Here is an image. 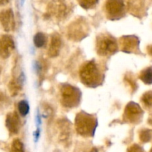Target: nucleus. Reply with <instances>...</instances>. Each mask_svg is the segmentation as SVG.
I'll list each match as a JSON object with an SVG mask.
<instances>
[{"label": "nucleus", "mask_w": 152, "mask_h": 152, "mask_svg": "<svg viewBox=\"0 0 152 152\" xmlns=\"http://www.w3.org/2000/svg\"><path fill=\"white\" fill-rule=\"evenodd\" d=\"M98 1L99 0H80V3L82 7L88 9L94 6L98 2Z\"/></svg>", "instance_id": "obj_20"}, {"label": "nucleus", "mask_w": 152, "mask_h": 152, "mask_svg": "<svg viewBox=\"0 0 152 152\" xmlns=\"http://www.w3.org/2000/svg\"><path fill=\"white\" fill-rule=\"evenodd\" d=\"M142 111L139 105L134 102H130L128 104L125 110V117L129 122H135L140 117Z\"/></svg>", "instance_id": "obj_10"}, {"label": "nucleus", "mask_w": 152, "mask_h": 152, "mask_svg": "<svg viewBox=\"0 0 152 152\" xmlns=\"http://www.w3.org/2000/svg\"><path fill=\"white\" fill-rule=\"evenodd\" d=\"M105 8L111 19H118L124 11V1L123 0H107Z\"/></svg>", "instance_id": "obj_5"}, {"label": "nucleus", "mask_w": 152, "mask_h": 152, "mask_svg": "<svg viewBox=\"0 0 152 152\" xmlns=\"http://www.w3.org/2000/svg\"><path fill=\"white\" fill-rule=\"evenodd\" d=\"M10 1V0H0V6L5 5V4H7Z\"/></svg>", "instance_id": "obj_25"}, {"label": "nucleus", "mask_w": 152, "mask_h": 152, "mask_svg": "<svg viewBox=\"0 0 152 152\" xmlns=\"http://www.w3.org/2000/svg\"><path fill=\"white\" fill-rule=\"evenodd\" d=\"M142 102L148 106L152 105V91L146 92L142 97Z\"/></svg>", "instance_id": "obj_21"}, {"label": "nucleus", "mask_w": 152, "mask_h": 152, "mask_svg": "<svg viewBox=\"0 0 152 152\" xmlns=\"http://www.w3.org/2000/svg\"><path fill=\"white\" fill-rule=\"evenodd\" d=\"M81 92L77 88L70 85H64L61 88L62 104L67 108L77 107L81 99Z\"/></svg>", "instance_id": "obj_3"}, {"label": "nucleus", "mask_w": 152, "mask_h": 152, "mask_svg": "<svg viewBox=\"0 0 152 152\" xmlns=\"http://www.w3.org/2000/svg\"><path fill=\"white\" fill-rule=\"evenodd\" d=\"M140 138L144 142H147L150 141L152 138V132L150 130L142 131L140 135Z\"/></svg>", "instance_id": "obj_19"}, {"label": "nucleus", "mask_w": 152, "mask_h": 152, "mask_svg": "<svg viewBox=\"0 0 152 152\" xmlns=\"http://www.w3.org/2000/svg\"><path fill=\"white\" fill-rule=\"evenodd\" d=\"M34 43L37 48H42L46 43V37L42 33H37L34 37Z\"/></svg>", "instance_id": "obj_16"}, {"label": "nucleus", "mask_w": 152, "mask_h": 152, "mask_svg": "<svg viewBox=\"0 0 152 152\" xmlns=\"http://www.w3.org/2000/svg\"><path fill=\"white\" fill-rule=\"evenodd\" d=\"M34 138H35V141L36 142H37V140H38L39 137V135H40L39 129H37V130L34 133Z\"/></svg>", "instance_id": "obj_24"}, {"label": "nucleus", "mask_w": 152, "mask_h": 152, "mask_svg": "<svg viewBox=\"0 0 152 152\" xmlns=\"http://www.w3.org/2000/svg\"><path fill=\"white\" fill-rule=\"evenodd\" d=\"M25 0H20V3H21V5H23L24 2H25Z\"/></svg>", "instance_id": "obj_26"}, {"label": "nucleus", "mask_w": 152, "mask_h": 152, "mask_svg": "<svg viewBox=\"0 0 152 152\" xmlns=\"http://www.w3.org/2000/svg\"><path fill=\"white\" fill-rule=\"evenodd\" d=\"M92 152H98V151L96 148H93V149H92Z\"/></svg>", "instance_id": "obj_27"}, {"label": "nucleus", "mask_w": 152, "mask_h": 152, "mask_svg": "<svg viewBox=\"0 0 152 152\" xmlns=\"http://www.w3.org/2000/svg\"><path fill=\"white\" fill-rule=\"evenodd\" d=\"M0 22L5 31H13L15 28V19L11 9L4 10L0 13Z\"/></svg>", "instance_id": "obj_9"}, {"label": "nucleus", "mask_w": 152, "mask_h": 152, "mask_svg": "<svg viewBox=\"0 0 152 152\" xmlns=\"http://www.w3.org/2000/svg\"><path fill=\"white\" fill-rule=\"evenodd\" d=\"M10 152H25L24 145L20 140L16 139L13 141L11 145Z\"/></svg>", "instance_id": "obj_18"}, {"label": "nucleus", "mask_w": 152, "mask_h": 152, "mask_svg": "<svg viewBox=\"0 0 152 152\" xmlns=\"http://www.w3.org/2000/svg\"><path fill=\"white\" fill-rule=\"evenodd\" d=\"M62 46V40L59 34H54L51 38V42H50V48H49L48 54L51 57H55L58 56L59 50Z\"/></svg>", "instance_id": "obj_13"}, {"label": "nucleus", "mask_w": 152, "mask_h": 152, "mask_svg": "<svg viewBox=\"0 0 152 152\" xmlns=\"http://www.w3.org/2000/svg\"><path fill=\"white\" fill-rule=\"evenodd\" d=\"M118 50V45L116 39L111 36L99 35L96 39V50L100 56H108L116 53Z\"/></svg>", "instance_id": "obj_4"}, {"label": "nucleus", "mask_w": 152, "mask_h": 152, "mask_svg": "<svg viewBox=\"0 0 152 152\" xmlns=\"http://www.w3.org/2000/svg\"><path fill=\"white\" fill-rule=\"evenodd\" d=\"M80 76L83 84L91 88L99 86L104 78L98 64L93 60L87 62L82 66Z\"/></svg>", "instance_id": "obj_1"}, {"label": "nucleus", "mask_w": 152, "mask_h": 152, "mask_svg": "<svg viewBox=\"0 0 152 152\" xmlns=\"http://www.w3.org/2000/svg\"><path fill=\"white\" fill-rule=\"evenodd\" d=\"M15 48V44L11 37L4 35L0 38V56L7 59L11 54Z\"/></svg>", "instance_id": "obj_7"}, {"label": "nucleus", "mask_w": 152, "mask_h": 152, "mask_svg": "<svg viewBox=\"0 0 152 152\" xmlns=\"http://www.w3.org/2000/svg\"><path fill=\"white\" fill-rule=\"evenodd\" d=\"M6 126L10 133L14 134L19 133L21 127V122L16 113H10L7 114L6 118Z\"/></svg>", "instance_id": "obj_11"}, {"label": "nucleus", "mask_w": 152, "mask_h": 152, "mask_svg": "<svg viewBox=\"0 0 152 152\" xmlns=\"http://www.w3.org/2000/svg\"><path fill=\"white\" fill-rule=\"evenodd\" d=\"M128 152H143V150L138 145H133L128 149Z\"/></svg>", "instance_id": "obj_22"}, {"label": "nucleus", "mask_w": 152, "mask_h": 152, "mask_svg": "<svg viewBox=\"0 0 152 152\" xmlns=\"http://www.w3.org/2000/svg\"><path fill=\"white\" fill-rule=\"evenodd\" d=\"M120 43H121L123 51L126 53H132L134 51L136 48H137L139 45V40L134 36H126L122 37Z\"/></svg>", "instance_id": "obj_12"}, {"label": "nucleus", "mask_w": 152, "mask_h": 152, "mask_svg": "<svg viewBox=\"0 0 152 152\" xmlns=\"http://www.w3.org/2000/svg\"><path fill=\"white\" fill-rule=\"evenodd\" d=\"M75 126L78 134L83 137H93L97 126V121L94 116L80 112L75 119Z\"/></svg>", "instance_id": "obj_2"}, {"label": "nucleus", "mask_w": 152, "mask_h": 152, "mask_svg": "<svg viewBox=\"0 0 152 152\" xmlns=\"http://www.w3.org/2000/svg\"><path fill=\"white\" fill-rule=\"evenodd\" d=\"M140 79L145 84H152V67L148 68L140 74Z\"/></svg>", "instance_id": "obj_15"}, {"label": "nucleus", "mask_w": 152, "mask_h": 152, "mask_svg": "<svg viewBox=\"0 0 152 152\" xmlns=\"http://www.w3.org/2000/svg\"><path fill=\"white\" fill-rule=\"evenodd\" d=\"M5 100H6V98H5V96L4 95V94L0 92V107L4 104V102H5Z\"/></svg>", "instance_id": "obj_23"}, {"label": "nucleus", "mask_w": 152, "mask_h": 152, "mask_svg": "<svg viewBox=\"0 0 152 152\" xmlns=\"http://www.w3.org/2000/svg\"><path fill=\"white\" fill-rule=\"evenodd\" d=\"M24 82H25V77L23 74H21L18 79H14L10 82L8 87L10 93L11 94L12 96H16L18 94V93L22 89Z\"/></svg>", "instance_id": "obj_14"}, {"label": "nucleus", "mask_w": 152, "mask_h": 152, "mask_svg": "<svg viewBox=\"0 0 152 152\" xmlns=\"http://www.w3.org/2000/svg\"><path fill=\"white\" fill-rule=\"evenodd\" d=\"M68 34L69 38L71 39L76 41L81 40L87 36L88 27L83 22H74L70 26Z\"/></svg>", "instance_id": "obj_6"}, {"label": "nucleus", "mask_w": 152, "mask_h": 152, "mask_svg": "<svg viewBox=\"0 0 152 152\" xmlns=\"http://www.w3.org/2000/svg\"><path fill=\"white\" fill-rule=\"evenodd\" d=\"M18 110L20 114L23 117L26 116L29 113V104L25 100H22L18 103Z\"/></svg>", "instance_id": "obj_17"}, {"label": "nucleus", "mask_w": 152, "mask_h": 152, "mask_svg": "<svg viewBox=\"0 0 152 152\" xmlns=\"http://www.w3.org/2000/svg\"><path fill=\"white\" fill-rule=\"evenodd\" d=\"M151 152H152V148H151Z\"/></svg>", "instance_id": "obj_28"}, {"label": "nucleus", "mask_w": 152, "mask_h": 152, "mask_svg": "<svg viewBox=\"0 0 152 152\" xmlns=\"http://www.w3.org/2000/svg\"><path fill=\"white\" fill-rule=\"evenodd\" d=\"M68 13V7L66 4L62 1H53L50 4L48 7V15L49 16H55L57 19L64 18Z\"/></svg>", "instance_id": "obj_8"}]
</instances>
